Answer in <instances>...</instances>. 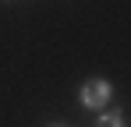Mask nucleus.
I'll list each match as a JSON object with an SVG mask.
<instances>
[{
  "label": "nucleus",
  "mask_w": 131,
  "mask_h": 127,
  "mask_svg": "<svg viewBox=\"0 0 131 127\" xmlns=\"http://www.w3.org/2000/svg\"><path fill=\"white\" fill-rule=\"evenodd\" d=\"M110 95H113V85H110L106 78H89V81L82 85V106H85V109H99V113H103V106L110 103Z\"/></svg>",
  "instance_id": "nucleus-1"
},
{
  "label": "nucleus",
  "mask_w": 131,
  "mask_h": 127,
  "mask_svg": "<svg viewBox=\"0 0 131 127\" xmlns=\"http://www.w3.org/2000/svg\"><path fill=\"white\" fill-rule=\"evenodd\" d=\"M96 127H128V124H124V113L121 109H110V113H99Z\"/></svg>",
  "instance_id": "nucleus-2"
},
{
  "label": "nucleus",
  "mask_w": 131,
  "mask_h": 127,
  "mask_svg": "<svg viewBox=\"0 0 131 127\" xmlns=\"http://www.w3.org/2000/svg\"><path fill=\"white\" fill-rule=\"evenodd\" d=\"M53 127H60V124H53Z\"/></svg>",
  "instance_id": "nucleus-3"
}]
</instances>
